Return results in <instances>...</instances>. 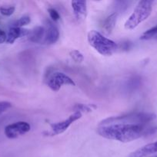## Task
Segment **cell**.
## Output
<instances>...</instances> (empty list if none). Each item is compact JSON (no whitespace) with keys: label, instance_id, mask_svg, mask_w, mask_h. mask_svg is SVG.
<instances>
[{"label":"cell","instance_id":"cell-12","mask_svg":"<svg viewBox=\"0 0 157 157\" xmlns=\"http://www.w3.org/2000/svg\"><path fill=\"white\" fill-rule=\"evenodd\" d=\"M29 38L32 42L38 43L45 36V29L42 26H36L31 32H29Z\"/></svg>","mask_w":157,"mask_h":157},{"label":"cell","instance_id":"cell-8","mask_svg":"<svg viewBox=\"0 0 157 157\" xmlns=\"http://www.w3.org/2000/svg\"><path fill=\"white\" fill-rule=\"evenodd\" d=\"M58 38H59L58 29L52 21H47V22H46V29H45V43L47 44H53L57 42Z\"/></svg>","mask_w":157,"mask_h":157},{"label":"cell","instance_id":"cell-1","mask_svg":"<svg viewBox=\"0 0 157 157\" xmlns=\"http://www.w3.org/2000/svg\"><path fill=\"white\" fill-rule=\"evenodd\" d=\"M157 127L136 124H111L99 126L97 133L100 136L108 140L129 143L143 136H150L156 132Z\"/></svg>","mask_w":157,"mask_h":157},{"label":"cell","instance_id":"cell-2","mask_svg":"<svg viewBox=\"0 0 157 157\" xmlns=\"http://www.w3.org/2000/svg\"><path fill=\"white\" fill-rule=\"evenodd\" d=\"M156 118V115L146 112H134L118 117L106 118L99 123V126H106L111 124H136L146 125Z\"/></svg>","mask_w":157,"mask_h":157},{"label":"cell","instance_id":"cell-4","mask_svg":"<svg viewBox=\"0 0 157 157\" xmlns=\"http://www.w3.org/2000/svg\"><path fill=\"white\" fill-rule=\"evenodd\" d=\"M153 2L144 0L139 2L132 15L125 22V29L133 30L143 21L147 19L152 10Z\"/></svg>","mask_w":157,"mask_h":157},{"label":"cell","instance_id":"cell-21","mask_svg":"<svg viewBox=\"0 0 157 157\" xmlns=\"http://www.w3.org/2000/svg\"><path fill=\"white\" fill-rule=\"evenodd\" d=\"M7 39V35L4 31L0 29V44H2L5 41H6Z\"/></svg>","mask_w":157,"mask_h":157},{"label":"cell","instance_id":"cell-18","mask_svg":"<svg viewBox=\"0 0 157 157\" xmlns=\"http://www.w3.org/2000/svg\"><path fill=\"white\" fill-rule=\"evenodd\" d=\"M15 10V6H9V7H0V13L5 16H10L14 13Z\"/></svg>","mask_w":157,"mask_h":157},{"label":"cell","instance_id":"cell-10","mask_svg":"<svg viewBox=\"0 0 157 157\" xmlns=\"http://www.w3.org/2000/svg\"><path fill=\"white\" fill-rule=\"evenodd\" d=\"M157 153V142L149 144L131 153L129 157H146Z\"/></svg>","mask_w":157,"mask_h":157},{"label":"cell","instance_id":"cell-17","mask_svg":"<svg viewBox=\"0 0 157 157\" xmlns=\"http://www.w3.org/2000/svg\"><path fill=\"white\" fill-rule=\"evenodd\" d=\"M69 55L75 63H82L84 61V56L78 50H72L69 52Z\"/></svg>","mask_w":157,"mask_h":157},{"label":"cell","instance_id":"cell-11","mask_svg":"<svg viewBox=\"0 0 157 157\" xmlns=\"http://www.w3.org/2000/svg\"><path fill=\"white\" fill-rule=\"evenodd\" d=\"M29 31L28 29H22V28L12 27L8 32L6 42L9 44H13L16 39L21 38V37L29 35Z\"/></svg>","mask_w":157,"mask_h":157},{"label":"cell","instance_id":"cell-16","mask_svg":"<svg viewBox=\"0 0 157 157\" xmlns=\"http://www.w3.org/2000/svg\"><path fill=\"white\" fill-rule=\"evenodd\" d=\"M30 17L28 16V15H25V16L21 17V18H18V20H16V21L13 23V26H12V27L22 28L25 25H27L28 24L30 23Z\"/></svg>","mask_w":157,"mask_h":157},{"label":"cell","instance_id":"cell-20","mask_svg":"<svg viewBox=\"0 0 157 157\" xmlns=\"http://www.w3.org/2000/svg\"><path fill=\"white\" fill-rule=\"evenodd\" d=\"M12 107V104L9 101H0V114Z\"/></svg>","mask_w":157,"mask_h":157},{"label":"cell","instance_id":"cell-6","mask_svg":"<svg viewBox=\"0 0 157 157\" xmlns=\"http://www.w3.org/2000/svg\"><path fill=\"white\" fill-rule=\"evenodd\" d=\"M47 85L53 91H58L62 85L75 86V83L66 74L62 72H55L48 78Z\"/></svg>","mask_w":157,"mask_h":157},{"label":"cell","instance_id":"cell-15","mask_svg":"<svg viewBox=\"0 0 157 157\" xmlns=\"http://www.w3.org/2000/svg\"><path fill=\"white\" fill-rule=\"evenodd\" d=\"M141 40H157V25L145 32L140 37Z\"/></svg>","mask_w":157,"mask_h":157},{"label":"cell","instance_id":"cell-22","mask_svg":"<svg viewBox=\"0 0 157 157\" xmlns=\"http://www.w3.org/2000/svg\"><path fill=\"white\" fill-rule=\"evenodd\" d=\"M156 157H157V156H156Z\"/></svg>","mask_w":157,"mask_h":157},{"label":"cell","instance_id":"cell-19","mask_svg":"<svg viewBox=\"0 0 157 157\" xmlns=\"http://www.w3.org/2000/svg\"><path fill=\"white\" fill-rule=\"evenodd\" d=\"M48 12H49V15L50 16V18H52V21H56L58 20H59L60 18V15L55 9H52V8H49L48 9Z\"/></svg>","mask_w":157,"mask_h":157},{"label":"cell","instance_id":"cell-5","mask_svg":"<svg viewBox=\"0 0 157 157\" xmlns=\"http://www.w3.org/2000/svg\"><path fill=\"white\" fill-rule=\"evenodd\" d=\"M82 116H83V114L79 112H74L67 119L56 123V124H52L51 125V131L44 132L43 134H45V136H55V135L61 134V133H64L74 122L79 120L82 117Z\"/></svg>","mask_w":157,"mask_h":157},{"label":"cell","instance_id":"cell-7","mask_svg":"<svg viewBox=\"0 0 157 157\" xmlns=\"http://www.w3.org/2000/svg\"><path fill=\"white\" fill-rule=\"evenodd\" d=\"M30 129L31 127L29 123L18 121L6 126L5 128V134L9 139H15L27 133Z\"/></svg>","mask_w":157,"mask_h":157},{"label":"cell","instance_id":"cell-13","mask_svg":"<svg viewBox=\"0 0 157 157\" xmlns=\"http://www.w3.org/2000/svg\"><path fill=\"white\" fill-rule=\"evenodd\" d=\"M117 16H118L117 12H113L105 19L104 23H103V29L107 33H111L115 28Z\"/></svg>","mask_w":157,"mask_h":157},{"label":"cell","instance_id":"cell-14","mask_svg":"<svg viewBox=\"0 0 157 157\" xmlns=\"http://www.w3.org/2000/svg\"><path fill=\"white\" fill-rule=\"evenodd\" d=\"M96 108V106L93 104H76L73 106L72 109L74 112H79V113H90L93 109Z\"/></svg>","mask_w":157,"mask_h":157},{"label":"cell","instance_id":"cell-3","mask_svg":"<svg viewBox=\"0 0 157 157\" xmlns=\"http://www.w3.org/2000/svg\"><path fill=\"white\" fill-rule=\"evenodd\" d=\"M87 39L89 45L103 56H111L119 48L115 41L105 37L98 31L91 30L88 33Z\"/></svg>","mask_w":157,"mask_h":157},{"label":"cell","instance_id":"cell-9","mask_svg":"<svg viewBox=\"0 0 157 157\" xmlns=\"http://www.w3.org/2000/svg\"><path fill=\"white\" fill-rule=\"evenodd\" d=\"M71 5L75 18L78 21L84 19L87 14V2L86 1H72Z\"/></svg>","mask_w":157,"mask_h":157}]
</instances>
